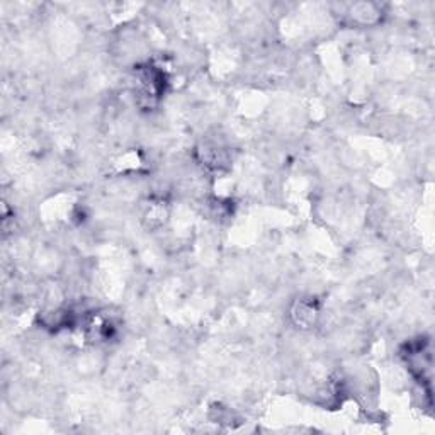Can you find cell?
Returning <instances> with one entry per match:
<instances>
[{
  "instance_id": "1",
  "label": "cell",
  "mask_w": 435,
  "mask_h": 435,
  "mask_svg": "<svg viewBox=\"0 0 435 435\" xmlns=\"http://www.w3.org/2000/svg\"><path fill=\"white\" fill-rule=\"evenodd\" d=\"M165 88V73L158 66L145 65L136 69L138 104L145 109L153 108Z\"/></svg>"
},
{
  "instance_id": "2",
  "label": "cell",
  "mask_w": 435,
  "mask_h": 435,
  "mask_svg": "<svg viewBox=\"0 0 435 435\" xmlns=\"http://www.w3.org/2000/svg\"><path fill=\"white\" fill-rule=\"evenodd\" d=\"M293 321L301 328H311L320 316V306L314 298H303L295 303L291 310Z\"/></svg>"
},
{
  "instance_id": "3",
  "label": "cell",
  "mask_w": 435,
  "mask_h": 435,
  "mask_svg": "<svg viewBox=\"0 0 435 435\" xmlns=\"http://www.w3.org/2000/svg\"><path fill=\"white\" fill-rule=\"evenodd\" d=\"M165 219H167V206H165L164 201H155V203H151L150 206H148V211L145 213L143 221L147 223L148 228L153 229L164 225Z\"/></svg>"
},
{
  "instance_id": "4",
  "label": "cell",
  "mask_w": 435,
  "mask_h": 435,
  "mask_svg": "<svg viewBox=\"0 0 435 435\" xmlns=\"http://www.w3.org/2000/svg\"><path fill=\"white\" fill-rule=\"evenodd\" d=\"M377 14H380V10H377L376 5H373V3H357L352 9V17L356 16L357 19H360L362 23H373V17L376 19Z\"/></svg>"
}]
</instances>
